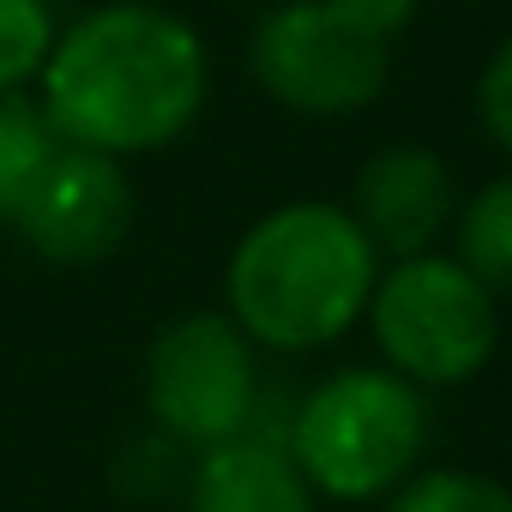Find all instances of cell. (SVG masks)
<instances>
[{"label": "cell", "instance_id": "obj_1", "mask_svg": "<svg viewBox=\"0 0 512 512\" xmlns=\"http://www.w3.org/2000/svg\"><path fill=\"white\" fill-rule=\"evenodd\" d=\"M43 109L67 145L139 157L175 145L211 91L205 43L151 0H109L55 37L43 61Z\"/></svg>", "mask_w": 512, "mask_h": 512}, {"label": "cell", "instance_id": "obj_2", "mask_svg": "<svg viewBox=\"0 0 512 512\" xmlns=\"http://www.w3.org/2000/svg\"><path fill=\"white\" fill-rule=\"evenodd\" d=\"M380 253L362 235V223L344 205L326 199H296L253 223L229 266H223V296L229 320L260 344V350H326L344 338L374 296Z\"/></svg>", "mask_w": 512, "mask_h": 512}, {"label": "cell", "instance_id": "obj_3", "mask_svg": "<svg viewBox=\"0 0 512 512\" xmlns=\"http://www.w3.org/2000/svg\"><path fill=\"white\" fill-rule=\"evenodd\" d=\"M428 404L392 368H338L290 416L284 452L314 494L332 500H386L422 458Z\"/></svg>", "mask_w": 512, "mask_h": 512}, {"label": "cell", "instance_id": "obj_4", "mask_svg": "<svg viewBox=\"0 0 512 512\" xmlns=\"http://www.w3.org/2000/svg\"><path fill=\"white\" fill-rule=\"evenodd\" d=\"M368 332L392 374L410 386H464L500 350V302L452 260V253H410L374 278Z\"/></svg>", "mask_w": 512, "mask_h": 512}, {"label": "cell", "instance_id": "obj_5", "mask_svg": "<svg viewBox=\"0 0 512 512\" xmlns=\"http://www.w3.org/2000/svg\"><path fill=\"white\" fill-rule=\"evenodd\" d=\"M145 404L181 446H223L253 434L260 416V362L253 338L229 314H181L151 338Z\"/></svg>", "mask_w": 512, "mask_h": 512}, {"label": "cell", "instance_id": "obj_6", "mask_svg": "<svg viewBox=\"0 0 512 512\" xmlns=\"http://www.w3.org/2000/svg\"><path fill=\"white\" fill-rule=\"evenodd\" d=\"M253 79L272 103L296 115H356L368 109L392 79V43L362 31L326 0H284L253 31Z\"/></svg>", "mask_w": 512, "mask_h": 512}, {"label": "cell", "instance_id": "obj_7", "mask_svg": "<svg viewBox=\"0 0 512 512\" xmlns=\"http://www.w3.org/2000/svg\"><path fill=\"white\" fill-rule=\"evenodd\" d=\"M7 223L25 235L31 253H43L55 266H97L133 229V181L121 157L61 145L43 181L25 193V205Z\"/></svg>", "mask_w": 512, "mask_h": 512}, {"label": "cell", "instance_id": "obj_8", "mask_svg": "<svg viewBox=\"0 0 512 512\" xmlns=\"http://www.w3.org/2000/svg\"><path fill=\"white\" fill-rule=\"evenodd\" d=\"M458 211V181L452 169L416 145H380L362 169H356V205L350 217L362 223V235L374 241L380 260H410V253H434V241L446 235Z\"/></svg>", "mask_w": 512, "mask_h": 512}, {"label": "cell", "instance_id": "obj_9", "mask_svg": "<svg viewBox=\"0 0 512 512\" xmlns=\"http://www.w3.org/2000/svg\"><path fill=\"white\" fill-rule=\"evenodd\" d=\"M187 512H320L308 476L272 434L205 446L187 482Z\"/></svg>", "mask_w": 512, "mask_h": 512}, {"label": "cell", "instance_id": "obj_10", "mask_svg": "<svg viewBox=\"0 0 512 512\" xmlns=\"http://www.w3.org/2000/svg\"><path fill=\"white\" fill-rule=\"evenodd\" d=\"M452 229H458V253H452V260L494 302H512V169L494 175L488 187H476L452 211Z\"/></svg>", "mask_w": 512, "mask_h": 512}, {"label": "cell", "instance_id": "obj_11", "mask_svg": "<svg viewBox=\"0 0 512 512\" xmlns=\"http://www.w3.org/2000/svg\"><path fill=\"white\" fill-rule=\"evenodd\" d=\"M61 145L67 139L55 133L43 103H31L25 91H0V217H13L25 205V193L43 181Z\"/></svg>", "mask_w": 512, "mask_h": 512}, {"label": "cell", "instance_id": "obj_12", "mask_svg": "<svg viewBox=\"0 0 512 512\" xmlns=\"http://www.w3.org/2000/svg\"><path fill=\"white\" fill-rule=\"evenodd\" d=\"M386 512H512V488L482 470L434 464V470H410L386 494Z\"/></svg>", "mask_w": 512, "mask_h": 512}, {"label": "cell", "instance_id": "obj_13", "mask_svg": "<svg viewBox=\"0 0 512 512\" xmlns=\"http://www.w3.org/2000/svg\"><path fill=\"white\" fill-rule=\"evenodd\" d=\"M55 49V19L43 0H0V91H25Z\"/></svg>", "mask_w": 512, "mask_h": 512}, {"label": "cell", "instance_id": "obj_14", "mask_svg": "<svg viewBox=\"0 0 512 512\" xmlns=\"http://www.w3.org/2000/svg\"><path fill=\"white\" fill-rule=\"evenodd\" d=\"M476 121L482 133L512 157V31L494 43V55L482 61V79H476Z\"/></svg>", "mask_w": 512, "mask_h": 512}, {"label": "cell", "instance_id": "obj_15", "mask_svg": "<svg viewBox=\"0 0 512 512\" xmlns=\"http://www.w3.org/2000/svg\"><path fill=\"white\" fill-rule=\"evenodd\" d=\"M326 7H338L344 19H356L362 31H374V37H386V43L416 19V0H326Z\"/></svg>", "mask_w": 512, "mask_h": 512}]
</instances>
